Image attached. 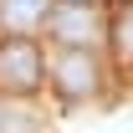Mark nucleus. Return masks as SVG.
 <instances>
[{
  "label": "nucleus",
  "mask_w": 133,
  "mask_h": 133,
  "mask_svg": "<svg viewBox=\"0 0 133 133\" xmlns=\"http://www.w3.org/2000/svg\"><path fill=\"white\" fill-rule=\"evenodd\" d=\"M108 36H113L118 62L133 66V0H128V5H118V16H113V26H108Z\"/></svg>",
  "instance_id": "nucleus-5"
},
{
  "label": "nucleus",
  "mask_w": 133,
  "mask_h": 133,
  "mask_svg": "<svg viewBox=\"0 0 133 133\" xmlns=\"http://www.w3.org/2000/svg\"><path fill=\"white\" fill-rule=\"evenodd\" d=\"M46 31L62 41V51H92V41H102V16L97 5H56Z\"/></svg>",
  "instance_id": "nucleus-2"
},
{
  "label": "nucleus",
  "mask_w": 133,
  "mask_h": 133,
  "mask_svg": "<svg viewBox=\"0 0 133 133\" xmlns=\"http://www.w3.org/2000/svg\"><path fill=\"white\" fill-rule=\"evenodd\" d=\"M0 133H41V118L31 108H21V102H0Z\"/></svg>",
  "instance_id": "nucleus-6"
},
{
  "label": "nucleus",
  "mask_w": 133,
  "mask_h": 133,
  "mask_svg": "<svg viewBox=\"0 0 133 133\" xmlns=\"http://www.w3.org/2000/svg\"><path fill=\"white\" fill-rule=\"evenodd\" d=\"M51 87L62 97H92L102 87V66L92 51H56L51 56Z\"/></svg>",
  "instance_id": "nucleus-3"
},
{
  "label": "nucleus",
  "mask_w": 133,
  "mask_h": 133,
  "mask_svg": "<svg viewBox=\"0 0 133 133\" xmlns=\"http://www.w3.org/2000/svg\"><path fill=\"white\" fill-rule=\"evenodd\" d=\"M36 82H41V51H36V41H21V36L0 41V92L5 97H26Z\"/></svg>",
  "instance_id": "nucleus-1"
},
{
  "label": "nucleus",
  "mask_w": 133,
  "mask_h": 133,
  "mask_svg": "<svg viewBox=\"0 0 133 133\" xmlns=\"http://www.w3.org/2000/svg\"><path fill=\"white\" fill-rule=\"evenodd\" d=\"M51 21V0H0V31H10V36H26L41 31Z\"/></svg>",
  "instance_id": "nucleus-4"
},
{
  "label": "nucleus",
  "mask_w": 133,
  "mask_h": 133,
  "mask_svg": "<svg viewBox=\"0 0 133 133\" xmlns=\"http://www.w3.org/2000/svg\"><path fill=\"white\" fill-rule=\"evenodd\" d=\"M56 5H97V0H56Z\"/></svg>",
  "instance_id": "nucleus-7"
}]
</instances>
